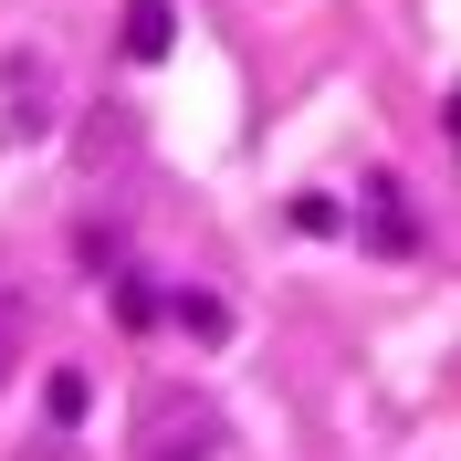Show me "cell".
Returning a JSON list of instances; mask_svg holds the SVG:
<instances>
[{
    "label": "cell",
    "instance_id": "cell-1",
    "mask_svg": "<svg viewBox=\"0 0 461 461\" xmlns=\"http://www.w3.org/2000/svg\"><path fill=\"white\" fill-rule=\"evenodd\" d=\"M126 53H137V63L168 53V0H137V11H126Z\"/></svg>",
    "mask_w": 461,
    "mask_h": 461
},
{
    "label": "cell",
    "instance_id": "cell-2",
    "mask_svg": "<svg viewBox=\"0 0 461 461\" xmlns=\"http://www.w3.org/2000/svg\"><path fill=\"white\" fill-rule=\"evenodd\" d=\"M22 336H32V315H22V284L0 273V377H11V357H22Z\"/></svg>",
    "mask_w": 461,
    "mask_h": 461
},
{
    "label": "cell",
    "instance_id": "cell-3",
    "mask_svg": "<svg viewBox=\"0 0 461 461\" xmlns=\"http://www.w3.org/2000/svg\"><path fill=\"white\" fill-rule=\"evenodd\" d=\"M451 147H461V85H451Z\"/></svg>",
    "mask_w": 461,
    "mask_h": 461
}]
</instances>
